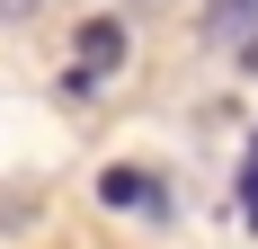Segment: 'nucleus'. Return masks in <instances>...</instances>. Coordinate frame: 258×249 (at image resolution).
<instances>
[{"label":"nucleus","mask_w":258,"mask_h":249,"mask_svg":"<svg viewBox=\"0 0 258 249\" xmlns=\"http://www.w3.org/2000/svg\"><path fill=\"white\" fill-rule=\"evenodd\" d=\"M249 160H258V151H249Z\"/></svg>","instance_id":"obj_7"},{"label":"nucleus","mask_w":258,"mask_h":249,"mask_svg":"<svg viewBox=\"0 0 258 249\" xmlns=\"http://www.w3.org/2000/svg\"><path fill=\"white\" fill-rule=\"evenodd\" d=\"M240 223L258 231V160H249V169H240Z\"/></svg>","instance_id":"obj_4"},{"label":"nucleus","mask_w":258,"mask_h":249,"mask_svg":"<svg viewBox=\"0 0 258 249\" xmlns=\"http://www.w3.org/2000/svg\"><path fill=\"white\" fill-rule=\"evenodd\" d=\"M240 63H249V72H258V36H249V53H240Z\"/></svg>","instance_id":"obj_6"},{"label":"nucleus","mask_w":258,"mask_h":249,"mask_svg":"<svg viewBox=\"0 0 258 249\" xmlns=\"http://www.w3.org/2000/svg\"><path fill=\"white\" fill-rule=\"evenodd\" d=\"M98 196H107V205H152V178H134V169L116 178V169H107V178H98Z\"/></svg>","instance_id":"obj_3"},{"label":"nucleus","mask_w":258,"mask_h":249,"mask_svg":"<svg viewBox=\"0 0 258 249\" xmlns=\"http://www.w3.org/2000/svg\"><path fill=\"white\" fill-rule=\"evenodd\" d=\"M27 9H45V0H0V18H27Z\"/></svg>","instance_id":"obj_5"},{"label":"nucleus","mask_w":258,"mask_h":249,"mask_svg":"<svg viewBox=\"0 0 258 249\" xmlns=\"http://www.w3.org/2000/svg\"><path fill=\"white\" fill-rule=\"evenodd\" d=\"M72 53H80V63H72V89H98V80L125 63V27H116V18H89Z\"/></svg>","instance_id":"obj_1"},{"label":"nucleus","mask_w":258,"mask_h":249,"mask_svg":"<svg viewBox=\"0 0 258 249\" xmlns=\"http://www.w3.org/2000/svg\"><path fill=\"white\" fill-rule=\"evenodd\" d=\"M214 36H258V0H214Z\"/></svg>","instance_id":"obj_2"}]
</instances>
